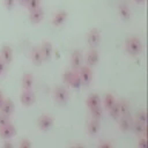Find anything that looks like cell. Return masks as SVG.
Wrapping results in <instances>:
<instances>
[{"label": "cell", "mask_w": 148, "mask_h": 148, "mask_svg": "<svg viewBox=\"0 0 148 148\" xmlns=\"http://www.w3.org/2000/svg\"><path fill=\"white\" fill-rule=\"evenodd\" d=\"M125 49L127 51V53L130 56H139L141 52H142V49H143V45H142V42L140 38L138 37H130L126 39L125 42Z\"/></svg>", "instance_id": "6da1fadb"}, {"label": "cell", "mask_w": 148, "mask_h": 148, "mask_svg": "<svg viewBox=\"0 0 148 148\" xmlns=\"http://www.w3.org/2000/svg\"><path fill=\"white\" fill-rule=\"evenodd\" d=\"M53 98L57 104L66 105L69 101V92L65 87H57L53 90Z\"/></svg>", "instance_id": "7a4b0ae2"}, {"label": "cell", "mask_w": 148, "mask_h": 148, "mask_svg": "<svg viewBox=\"0 0 148 148\" xmlns=\"http://www.w3.org/2000/svg\"><path fill=\"white\" fill-rule=\"evenodd\" d=\"M79 75L81 79V83L83 86H89L92 80V72L89 66H81L79 68Z\"/></svg>", "instance_id": "3957f363"}, {"label": "cell", "mask_w": 148, "mask_h": 148, "mask_svg": "<svg viewBox=\"0 0 148 148\" xmlns=\"http://www.w3.org/2000/svg\"><path fill=\"white\" fill-rule=\"evenodd\" d=\"M20 101L23 106H31L36 101V96L31 89H23L20 96Z\"/></svg>", "instance_id": "277c9868"}, {"label": "cell", "mask_w": 148, "mask_h": 148, "mask_svg": "<svg viewBox=\"0 0 148 148\" xmlns=\"http://www.w3.org/2000/svg\"><path fill=\"white\" fill-rule=\"evenodd\" d=\"M37 126L40 131L46 132L53 126V118L50 114H42L37 119Z\"/></svg>", "instance_id": "5b68a950"}, {"label": "cell", "mask_w": 148, "mask_h": 148, "mask_svg": "<svg viewBox=\"0 0 148 148\" xmlns=\"http://www.w3.org/2000/svg\"><path fill=\"white\" fill-rule=\"evenodd\" d=\"M87 42H88V45L91 47V49H96L98 45H99V42H101V34L99 31L96 29V28H92L88 35H87Z\"/></svg>", "instance_id": "8992f818"}, {"label": "cell", "mask_w": 148, "mask_h": 148, "mask_svg": "<svg viewBox=\"0 0 148 148\" xmlns=\"http://www.w3.org/2000/svg\"><path fill=\"white\" fill-rule=\"evenodd\" d=\"M15 134H16V128L12 123L0 127V138L3 140H9V139L14 138Z\"/></svg>", "instance_id": "52a82bcc"}, {"label": "cell", "mask_w": 148, "mask_h": 148, "mask_svg": "<svg viewBox=\"0 0 148 148\" xmlns=\"http://www.w3.org/2000/svg\"><path fill=\"white\" fill-rule=\"evenodd\" d=\"M13 56H14V53H13L12 46H10V45H7V44L2 45V47H1V50H0V58H1L7 65L13 61Z\"/></svg>", "instance_id": "ba28073f"}, {"label": "cell", "mask_w": 148, "mask_h": 148, "mask_svg": "<svg viewBox=\"0 0 148 148\" xmlns=\"http://www.w3.org/2000/svg\"><path fill=\"white\" fill-rule=\"evenodd\" d=\"M39 49H40V52H42V56H43V60L49 61L52 57V51H53L52 43L49 42V40H44L42 43V45L39 46Z\"/></svg>", "instance_id": "9c48e42d"}, {"label": "cell", "mask_w": 148, "mask_h": 148, "mask_svg": "<svg viewBox=\"0 0 148 148\" xmlns=\"http://www.w3.org/2000/svg\"><path fill=\"white\" fill-rule=\"evenodd\" d=\"M15 111V104L14 102L10 99V98H5L1 106H0V112L3 113V114H7V116H12Z\"/></svg>", "instance_id": "30bf717a"}, {"label": "cell", "mask_w": 148, "mask_h": 148, "mask_svg": "<svg viewBox=\"0 0 148 148\" xmlns=\"http://www.w3.org/2000/svg\"><path fill=\"white\" fill-rule=\"evenodd\" d=\"M82 65V53L79 50H75L71 56V67L72 71H79Z\"/></svg>", "instance_id": "8fae6325"}, {"label": "cell", "mask_w": 148, "mask_h": 148, "mask_svg": "<svg viewBox=\"0 0 148 148\" xmlns=\"http://www.w3.org/2000/svg\"><path fill=\"white\" fill-rule=\"evenodd\" d=\"M98 59H99V54H98V51L96 49H90L89 52L87 53V58H86V61H87V65L89 67H94L97 65L98 62Z\"/></svg>", "instance_id": "7c38bea8"}, {"label": "cell", "mask_w": 148, "mask_h": 148, "mask_svg": "<svg viewBox=\"0 0 148 148\" xmlns=\"http://www.w3.org/2000/svg\"><path fill=\"white\" fill-rule=\"evenodd\" d=\"M132 125H133V120H132V117L130 116V113L121 116V118L119 120V127H120V130L123 132H126V131L131 130L132 128Z\"/></svg>", "instance_id": "4fadbf2b"}, {"label": "cell", "mask_w": 148, "mask_h": 148, "mask_svg": "<svg viewBox=\"0 0 148 148\" xmlns=\"http://www.w3.org/2000/svg\"><path fill=\"white\" fill-rule=\"evenodd\" d=\"M29 17H30L31 23H34V24H38V23L42 22L43 17H44V12H43V9L39 7V8L35 9V10H31Z\"/></svg>", "instance_id": "5bb4252c"}, {"label": "cell", "mask_w": 148, "mask_h": 148, "mask_svg": "<svg viewBox=\"0 0 148 148\" xmlns=\"http://www.w3.org/2000/svg\"><path fill=\"white\" fill-rule=\"evenodd\" d=\"M66 18H67V12L60 10V12H58V13L53 16V18H52V24L56 25V27H60V25H62V24L65 23Z\"/></svg>", "instance_id": "9a60e30c"}, {"label": "cell", "mask_w": 148, "mask_h": 148, "mask_svg": "<svg viewBox=\"0 0 148 148\" xmlns=\"http://www.w3.org/2000/svg\"><path fill=\"white\" fill-rule=\"evenodd\" d=\"M31 60L35 65L37 66H40L42 62L44 61L43 60V56H42V52H40V49L38 46H35L31 51Z\"/></svg>", "instance_id": "2e32d148"}, {"label": "cell", "mask_w": 148, "mask_h": 148, "mask_svg": "<svg viewBox=\"0 0 148 148\" xmlns=\"http://www.w3.org/2000/svg\"><path fill=\"white\" fill-rule=\"evenodd\" d=\"M101 103H102V99L97 94L89 95L88 98L86 99V104H87L88 109H92L95 106H98V105H101Z\"/></svg>", "instance_id": "e0dca14e"}, {"label": "cell", "mask_w": 148, "mask_h": 148, "mask_svg": "<svg viewBox=\"0 0 148 148\" xmlns=\"http://www.w3.org/2000/svg\"><path fill=\"white\" fill-rule=\"evenodd\" d=\"M99 128H101V123H99V120L91 118V120H90L89 124H88V133H89L90 135H96V134L99 132Z\"/></svg>", "instance_id": "ac0fdd59"}, {"label": "cell", "mask_w": 148, "mask_h": 148, "mask_svg": "<svg viewBox=\"0 0 148 148\" xmlns=\"http://www.w3.org/2000/svg\"><path fill=\"white\" fill-rule=\"evenodd\" d=\"M34 86V76L31 73H24L22 76V87L23 89H31Z\"/></svg>", "instance_id": "d6986e66"}, {"label": "cell", "mask_w": 148, "mask_h": 148, "mask_svg": "<svg viewBox=\"0 0 148 148\" xmlns=\"http://www.w3.org/2000/svg\"><path fill=\"white\" fill-rule=\"evenodd\" d=\"M132 128H133L134 132H135L136 134H139V135L142 134V135L146 136V134H147V124H142V123L135 120V121H133Z\"/></svg>", "instance_id": "ffe728a7"}, {"label": "cell", "mask_w": 148, "mask_h": 148, "mask_svg": "<svg viewBox=\"0 0 148 148\" xmlns=\"http://www.w3.org/2000/svg\"><path fill=\"white\" fill-rule=\"evenodd\" d=\"M118 9H119V15H120V17L123 20L127 21V20L131 18V10H130V8H128V6L126 3H120Z\"/></svg>", "instance_id": "44dd1931"}, {"label": "cell", "mask_w": 148, "mask_h": 148, "mask_svg": "<svg viewBox=\"0 0 148 148\" xmlns=\"http://www.w3.org/2000/svg\"><path fill=\"white\" fill-rule=\"evenodd\" d=\"M69 86L74 89H77L82 86L81 83V79H80V75H79V72L77 71H73L72 73V77H71V81H69Z\"/></svg>", "instance_id": "7402d4cb"}, {"label": "cell", "mask_w": 148, "mask_h": 148, "mask_svg": "<svg viewBox=\"0 0 148 148\" xmlns=\"http://www.w3.org/2000/svg\"><path fill=\"white\" fill-rule=\"evenodd\" d=\"M90 110V116L92 119H97V120H101L102 116H103V109L101 105L98 106H95L92 109H89Z\"/></svg>", "instance_id": "603a6c76"}, {"label": "cell", "mask_w": 148, "mask_h": 148, "mask_svg": "<svg viewBox=\"0 0 148 148\" xmlns=\"http://www.w3.org/2000/svg\"><path fill=\"white\" fill-rule=\"evenodd\" d=\"M109 114L113 118V119H119V117H120V110H119V103L118 102H116L110 109H109Z\"/></svg>", "instance_id": "cb8c5ba5"}, {"label": "cell", "mask_w": 148, "mask_h": 148, "mask_svg": "<svg viewBox=\"0 0 148 148\" xmlns=\"http://www.w3.org/2000/svg\"><path fill=\"white\" fill-rule=\"evenodd\" d=\"M116 102H117V101H116V97H114L112 94H106L105 97H104V101H103V103H104V108H105L106 110H109Z\"/></svg>", "instance_id": "d4e9b609"}, {"label": "cell", "mask_w": 148, "mask_h": 148, "mask_svg": "<svg viewBox=\"0 0 148 148\" xmlns=\"http://www.w3.org/2000/svg\"><path fill=\"white\" fill-rule=\"evenodd\" d=\"M119 103V110H120V116H124V114H127L130 113V104L125 99H121L118 102Z\"/></svg>", "instance_id": "484cf974"}, {"label": "cell", "mask_w": 148, "mask_h": 148, "mask_svg": "<svg viewBox=\"0 0 148 148\" xmlns=\"http://www.w3.org/2000/svg\"><path fill=\"white\" fill-rule=\"evenodd\" d=\"M135 120L142 123V124H147V113L146 111L142 109V110H139L135 114Z\"/></svg>", "instance_id": "4316f807"}, {"label": "cell", "mask_w": 148, "mask_h": 148, "mask_svg": "<svg viewBox=\"0 0 148 148\" xmlns=\"http://www.w3.org/2000/svg\"><path fill=\"white\" fill-rule=\"evenodd\" d=\"M25 6H27V8H28L29 12L35 10V9H37V8L40 7V0H28V2H27Z\"/></svg>", "instance_id": "83f0119b"}, {"label": "cell", "mask_w": 148, "mask_h": 148, "mask_svg": "<svg viewBox=\"0 0 148 148\" xmlns=\"http://www.w3.org/2000/svg\"><path fill=\"white\" fill-rule=\"evenodd\" d=\"M9 123H10V117L0 112V127L7 125V124H9Z\"/></svg>", "instance_id": "f1b7e54d"}, {"label": "cell", "mask_w": 148, "mask_h": 148, "mask_svg": "<svg viewBox=\"0 0 148 148\" xmlns=\"http://www.w3.org/2000/svg\"><path fill=\"white\" fill-rule=\"evenodd\" d=\"M72 73H73L72 69H71V71H65V72H64V74H62V81H64L65 83L69 84V81H71V77H72Z\"/></svg>", "instance_id": "f546056e"}, {"label": "cell", "mask_w": 148, "mask_h": 148, "mask_svg": "<svg viewBox=\"0 0 148 148\" xmlns=\"http://www.w3.org/2000/svg\"><path fill=\"white\" fill-rule=\"evenodd\" d=\"M16 3V0H3V5L8 10H12Z\"/></svg>", "instance_id": "4dcf8cb0"}, {"label": "cell", "mask_w": 148, "mask_h": 148, "mask_svg": "<svg viewBox=\"0 0 148 148\" xmlns=\"http://www.w3.org/2000/svg\"><path fill=\"white\" fill-rule=\"evenodd\" d=\"M32 145L31 142L28 140V139H23L21 142H20V148H30Z\"/></svg>", "instance_id": "1f68e13d"}, {"label": "cell", "mask_w": 148, "mask_h": 148, "mask_svg": "<svg viewBox=\"0 0 148 148\" xmlns=\"http://www.w3.org/2000/svg\"><path fill=\"white\" fill-rule=\"evenodd\" d=\"M138 146H139V147H142V148H145V147L147 146V139H146L145 135H143L142 138L139 139V141H138Z\"/></svg>", "instance_id": "d6a6232c"}, {"label": "cell", "mask_w": 148, "mask_h": 148, "mask_svg": "<svg viewBox=\"0 0 148 148\" xmlns=\"http://www.w3.org/2000/svg\"><path fill=\"white\" fill-rule=\"evenodd\" d=\"M6 67H7V64H6V62L0 58V75H2V74L5 73Z\"/></svg>", "instance_id": "836d02e7"}, {"label": "cell", "mask_w": 148, "mask_h": 148, "mask_svg": "<svg viewBox=\"0 0 148 148\" xmlns=\"http://www.w3.org/2000/svg\"><path fill=\"white\" fill-rule=\"evenodd\" d=\"M3 147L5 148H13V143L12 142H5L3 143Z\"/></svg>", "instance_id": "e575fe53"}, {"label": "cell", "mask_w": 148, "mask_h": 148, "mask_svg": "<svg viewBox=\"0 0 148 148\" xmlns=\"http://www.w3.org/2000/svg\"><path fill=\"white\" fill-rule=\"evenodd\" d=\"M99 147H112V143H109V142H104V143H101Z\"/></svg>", "instance_id": "d590c367"}, {"label": "cell", "mask_w": 148, "mask_h": 148, "mask_svg": "<svg viewBox=\"0 0 148 148\" xmlns=\"http://www.w3.org/2000/svg\"><path fill=\"white\" fill-rule=\"evenodd\" d=\"M3 99H5V97H3V95H2V92H1V90H0V106H1V104H2V102H3Z\"/></svg>", "instance_id": "8d00e7d4"}, {"label": "cell", "mask_w": 148, "mask_h": 148, "mask_svg": "<svg viewBox=\"0 0 148 148\" xmlns=\"http://www.w3.org/2000/svg\"><path fill=\"white\" fill-rule=\"evenodd\" d=\"M16 1H18L21 5H23V6H25L27 5V2H28V0H16Z\"/></svg>", "instance_id": "74e56055"}, {"label": "cell", "mask_w": 148, "mask_h": 148, "mask_svg": "<svg viewBox=\"0 0 148 148\" xmlns=\"http://www.w3.org/2000/svg\"><path fill=\"white\" fill-rule=\"evenodd\" d=\"M136 3H143L145 2V0H134Z\"/></svg>", "instance_id": "f35d334b"}]
</instances>
